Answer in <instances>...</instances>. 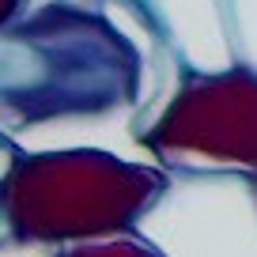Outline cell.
Listing matches in <instances>:
<instances>
[{
    "mask_svg": "<svg viewBox=\"0 0 257 257\" xmlns=\"http://www.w3.org/2000/svg\"><path fill=\"white\" fill-rule=\"evenodd\" d=\"M231 34H234V53H242L249 61V68L257 72V19L231 23Z\"/></svg>",
    "mask_w": 257,
    "mask_h": 257,
    "instance_id": "1",
    "label": "cell"
}]
</instances>
